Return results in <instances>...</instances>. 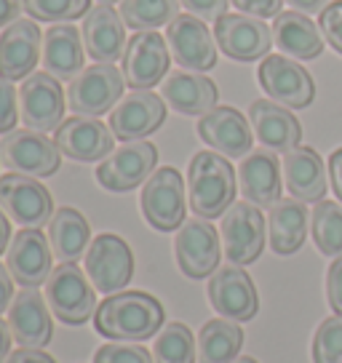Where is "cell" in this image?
I'll list each match as a JSON object with an SVG mask.
<instances>
[{
  "instance_id": "1",
  "label": "cell",
  "mask_w": 342,
  "mask_h": 363,
  "mask_svg": "<svg viewBox=\"0 0 342 363\" xmlns=\"http://www.w3.org/2000/svg\"><path fill=\"white\" fill-rule=\"evenodd\" d=\"M94 326L113 342L150 340L163 326V305L148 291H118L96 307Z\"/></svg>"
},
{
  "instance_id": "2",
  "label": "cell",
  "mask_w": 342,
  "mask_h": 363,
  "mask_svg": "<svg viewBox=\"0 0 342 363\" xmlns=\"http://www.w3.org/2000/svg\"><path fill=\"white\" fill-rule=\"evenodd\" d=\"M187 201L195 216L214 219L236 201V171L219 152H195L187 166Z\"/></svg>"
},
{
  "instance_id": "3",
  "label": "cell",
  "mask_w": 342,
  "mask_h": 363,
  "mask_svg": "<svg viewBox=\"0 0 342 363\" xmlns=\"http://www.w3.org/2000/svg\"><path fill=\"white\" fill-rule=\"evenodd\" d=\"M75 262H62L46 281V302L51 313L67 323L80 326L96 315V289Z\"/></svg>"
},
{
  "instance_id": "4",
  "label": "cell",
  "mask_w": 342,
  "mask_h": 363,
  "mask_svg": "<svg viewBox=\"0 0 342 363\" xmlns=\"http://www.w3.org/2000/svg\"><path fill=\"white\" fill-rule=\"evenodd\" d=\"M86 275L99 294L110 296L123 291L134 278V254L128 243L113 233L96 235L86 251Z\"/></svg>"
},
{
  "instance_id": "5",
  "label": "cell",
  "mask_w": 342,
  "mask_h": 363,
  "mask_svg": "<svg viewBox=\"0 0 342 363\" xmlns=\"http://www.w3.org/2000/svg\"><path fill=\"white\" fill-rule=\"evenodd\" d=\"M142 216L158 233H171L184 225V182L180 171L158 169L142 187Z\"/></svg>"
},
{
  "instance_id": "6",
  "label": "cell",
  "mask_w": 342,
  "mask_h": 363,
  "mask_svg": "<svg viewBox=\"0 0 342 363\" xmlns=\"http://www.w3.org/2000/svg\"><path fill=\"white\" fill-rule=\"evenodd\" d=\"M123 72H118L113 65H92L80 72L75 80H70L67 104L75 115L83 118H99L107 110H113L115 102L123 96Z\"/></svg>"
},
{
  "instance_id": "7",
  "label": "cell",
  "mask_w": 342,
  "mask_h": 363,
  "mask_svg": "<svg viewBox=\"0 0 342 363\" xmlns=\"http://www.w3.org/2000/svg\"><path fill=\"white\" fill-rule=\"evenodd\" d=\"M0 160L6 169L13 174H27V177H51L59 171L62 163V152H59L57 142H51L46 134L40 131H11L3 136L0 142Z\"/></svg>"
},
{
  "instance_id": "8",
  "label": "cell",
  "mask_w": 342,
  "mask_h": 363,
  "mask_svg": "<svg viewBox=\"0 0 342 363\" xmlns=\"http://www.w3.org/2000/svg\"><path fill=\"white\" fill-rule=\"evenodd\" d=\"M222 246H225V257L233 264H251L260 259L265 249V216L249 201H238L233 203L222 214Z\"/></svg>"
},
{
  "instance_id": "9",
  "label": "cell",
  "mask_w": 342,
  "mask_h": 363,
  "mask_svg": "<svg viewBox=\"0 0 342 363\" xmlns=\"http://www.w3.org/2000/svg\"><path fill=\"white\" fill-rule=\"evenodd\" d=\"M158 150L150 142H126L123 147L113 150L96 169V179L110 193H128L155 174Z\"/></svg>"
},
{
  "instance_id": "10",
  "label": "cell",
  "mask_w": 342,
  "mask_h": 363,
  "mask_svg": "<svg viewBox=\"0 0 342 363\" xmlns=\"http://www.w3.org/2000/svg\"><path fill=\"white\" fill-rule=\"evenodd\" d=\"M0 208L19 227H43L54 216L51 193L27 174L0 177Z\"/></svg>"
},
{
  "instance_id": "11",
  "label": "cell",
  "mask_w": 342,
  "mask_h": 363,
  "mask_svg": "<svg viewBox=\"0 0 342 363\" xmlns=\"http://www.w3.org/2000/svg\"><path fill=\"white\" fill-rule=\"evenodd\" d=\"M257 75H260V86L265 89V94L289 110H302L316 99V83L308 69L297 65L294 59L267 54Z\"/></svg>"
},
{
  "instance_id": "12",
  "label": "cell",
  "mask_w": 342,
  "mask_h": 363,
  "mask_svg": "<svg viewBox=\"0 0 342 363\" xmlns=\"http://www.w3.org/2000/svg\"><path fill=\"white\" fill-rule=\"evenodd\" d=\"M22 123L33 131H57L65 123V91L48 72H33L19 89Z\"/></svg>"
},
{
  "instance_id": "13",
  "label": "cell",
  "mask_w": 342,
  "mask_h": 363,
  "mask_svg": "<svg viewBox=\"0 0 342 363\" xmlns=\"http://www.w3.org/2000/svg\"><path fill=\"white\" fill-rule=\"evenodd\" d=\"M166 43L171 59L187 72H206L217 65V45L204 19L193 13H180L171 24H166Z\"/></svg>"
},
{
  "instance_id": "14",
  "label": "cell",
  "mask_w": 342,
  "mask_h": 363,
  "mask_svg": "<svg viewBox=\"0 0 342 363\" xmlns=\"http://www.w3.org/2000/svg\"><path fill=\"white\" fill-rule=\"evenodd\" d=\"M177 264L187 278H209L219 270V233L206 219H187L174 240Z\"/></svg>"
},
{
  "instance_id": "15",
  "label": "cell",
  "mask_w": 342,
  "mask_h": 363,
  "mask_svg": "<svg viewBox=\"0 0 342 363\" xmlns=\"http://www.w3.org/2000/svg\"><path fill=\"white\" fill-rule=\"evenodd\" d=\"M214 40L236 62H257L265 59L273 48V30L246 13H225L214 24Z\"/></svg>"
},
{
  "instance_id": "16",
  "label": "cell",
  "mask_w": 342,
  "mask_h": 363,
  "mask_svg": "<svg viewBox=\"0 0 342 363\" xmlns=\"http://www.w3.org/2000/svg\"><path fill=\"white\" fill-rule=\"evenodd\" d=\"M209 302L228 320H251L260 310V296L249 272L241 264H225L209 278Z\"/></svg>"
},
{
  "instance_id": "17",
  "label": "cell",
  "mask_w": 342,
  "mask_h": 363,
  "mask_svg": "<svg viewBox=\"0 0 342 363\" xmlns=\"http://www.w3.org/2000/svg\"><path fill=\"white\" fill-rule=\"evenodd\" d=\"M51 243L38 227H22L6 251V267L22 289H38L51 275Z\"/></svg>"
},
{
  "instance_id": "18",
  "label": "cell",
  "mask_w": 342,
  "mask_h": 363,
  "mask_svg": "<svg viewBox=\"0 0 342 363\" xmlns=\"http://www.w3.org/2000/svg\"><path fill=\"white\" fill-rule=\"evenodd\" d=\"M169 45L158 33H137L123 51V80L128 89L150 91L169 72Z\"/></svg>"
},
{
  "instance_id": "19",
  "label": "cell",
  "mask_w": 342,
  "mask_h": 363,
  "mask_svg": "<svg viewBox=\"0 0 342 363\" xmlns=\"http://www.w3.org/2000/svg\"><path fill=\"white\" fill-rule=\"evenodd\" d=\"M166 121V102L153 91H131L110 113V131L121 142H142Z\"/></svg>"
},
{
  "instance_id": "20",
  "label": "cell",
  "mask_w": 342,
  "mask_h": 363,
  "mask_svg": "<svg viewBox=\"0 0 342 363\" xmlns=\"http://www.w3.org/2000/svg\"><path fill=\"white\" fill-rule=\"evenodd\" d=\"M54 142L65 158L78 163H96L113 152L115 134L96 118L75 115L54 131Z\"/></svg>"
},
{
  "instance_id": "21",
  "label": "cell",
  "mask_w": 342,
  "mask_h": 363,
  "mask_svg": "<svg viewBox=\"0 0 342 363\" xmlns=\"http://www.w3.org/2000/svg\"><path fill=\"white\" fill-rule=\"evenodd\" d=\"M198 136L225 158H246L251 152V128L236 107H214L198 123Z\"/></svg>"
},
{
  "instance_id": "22",
  "label": "cell",
  "mask_w": 342,
  "mask_h": 363,
  "mask_svg": "<svg viewBox=\"0 0 342 363\" xmlns=\"http://www.w3.org/2000/svg\"><path fill=\"white\" fill-rule=\"evenodd\" d=\"M9 326L19 347H38L43 350L54 337L51 307L35 289H22L13 296L9 307Z\"/></svg>"
},
{
  "instance_id": "23",
  "label": "cell",
  "mask_w": 342,
  "mask_h": 363,
  "mask_svg": "<svg viewBox=\"0 0 342 363\" xmlns=\"http://www.w3.org/2000/svg\"><path fill=\"white\" fill-rule=\"evenodd\" d=\"M40 30L30 19L9 24L0 35V78L27 80L40 59Z\"/></svg>"
},
{
  "instance_id": "24",
  "label": "cell",
  "mask_w": 342,
  "mask_h": 363,
  "mask_svg": "<svg viewBox=\"0 0 342 363\" xmlns=\"http://www.w3.org/2000/svg\"><path fill=\"white\" fill-rule=\"evenodd\" d=\"M238 184L249 203L257 208H273L281 201V163L273 150H254L241 160Z\"/></svg>"
},
{
  "instance_id": "25",
  "label": "cell",
  "mask_w": 342,
  "mask_h": 363,
  "mask_svg": "<svg viewBox=\"0 0 342 363\" xmlns=\"http://www.w3.org/2000/svg\"><path fill=\"white\" fill-rule=\"evenodd\" d=\"M83 43H86V54L96 65H115L118 59H123L126 30L121 13L104 3L92 9L83 24Z\"/></svg>"
},
{
  "instance_id": "26",
  "label": "cell",
  "mask_w": 342,
  "mask_h": 363,
  "mask_svg": "<svg viewBox=\"0 0 342 363\" xmlns=\"http://www.w3.org/2000/svg\"><path fill=\"white\" fill-rule=\"evenodd\" d=\"M249 123L254 128L257 139L273 152H289V150L299 147L302 128H299V121L289 113V107H284V104L267 102V99L251 102Z\"/></svg>"
},
{
  "instance_id": "27",
  "label": "cell",
  "mask_w": 342,
  "mask_h": 363,
  "mask_svg": "<svg viewBox=\"0 0 342 363\" xmlns=\"http://www.w3.org/2000/svg\"><path fill=\"white\" fill-rule=\"evenodd\" d=\"M160 96L163 102L171 104V110L182 115H201L211 113L217 107L219 91L214 86V80H209L201 72H171L169 78L160 86Z\"/></svg>"
},
{
  "instance_id": "28",
  "label": "cell",
  "mask_w": 342,
  "mask_h": 363,
  "mask_svg": "<svg viewBox=\"0 0 342 363\" xmlns=\"http://www.w3.org/2000/svg\"><path fill=\"white\" fill-rule=\"evenodd\" d=\"M284 179L289 193L302 203H321L326 195V169L313 147H294L284 152Z\"/></svg>"
},
{
  "instance_id": "29",
  "label": "cell",
  "mask_w": 342,
  "mask_h": 363,
  "mask_svg": "<svg viewBox=\"0 0 342 363\" xmlns=\"http://www.w3.org/2000/svg\"><path fill=\"white\" fill-rule=\"evenodd\" d=\"M83 48L78 27L51 24L43 35V72L57 80H75L83 72Z\"/></svg>"
},
{
  "instance_id": "30",
  "label": "cell",
  "mask_w": 342,
  "mask_h": 363,
  "mask_svg": "<svg viewBox=\"0 0 342 363\" xmlns=\"http://www.w3.org/2000/svg\"><path fill=\"white\" fill-rule=\"evenodd\" d=\"M267 238L270 249L281 257H289L302 249L308 238V208L297 198H281L267 216Z\"/></svg>"
},
{
  "instance_id": "31",
  "label": "cell",
  "mask_w": 342,
  "mask_h": 363,
  "mask_svg": "<svg viewBox=\"0 0 342 363\" xmlns=\"http://www.w3.org/2000/svg\"><path fill=\"white\" fill-rule=\"evenodd\" d=\"M273 43L292 59H316L324 51V33L305 13L281 11L273 22Z\"/></svg>"
},
{
  "instance_id": "32",
  "label": "cell",
  "mask_w": 342,
  "mask_h": 363,
  "mask_svg": "<svg viewBox=\"0 0 342 363\" xmlns=\"http://www.w3.org/2000/svg\"><path fill=\"white\" fill-rule=\"evenodd\" d=\"M92 240V227L78 208L62 206L48 222V243L59 262H78L86 257V246Z\"/></svg>"
},
{
  "instance_id": "33",
  "label": "cell",
  "mask_w": 342,
  "mask_h": 363,
  "mask_svg": "<svg viewBox=\"0 0 342 363\" xmlns=\"http://www.w3.org/2000/svg\"><path fill=\"white\" fill-rule=\"evenodd\" d=\"M243 347V331L236 320L214 318L198 331V361L201 363H233Z\"/></svg>"
},
{
  "instance_id": "34",
  "label": "cell",
  "mask_w": 342,
  "mask_h": 363,
  "mask_svg": "<svg viewBox=\"0 0 342 363\" xmlns=\"http://www.w3.org/2000/svg\"><path fill=\"white\" fill-rule=\"evenodd\" d=\"M177 0H123L121 3V19L131 30L139 33H155L163 24H171L180 16Z\"/></svg>"
},
{
  "instance_id": "35",
  "label": "cell",
  "mask_w": 342,
  "mask_h": 363,
  "mask_svg": "<svg viewBox=\"0 0 342 363\" xmlns=\"http://www.w3.org/2000/svg\"><path fill=\"white\" fill-rule=\"evenodd\" d=\"M310 233L313 243L326 257H342V203L321 201L310 214Z\"/></svg>"
},
{
  "instance_id": "36",
  "label": "cell",
  "mask_w": 342,
  "mask_h": 363,
  "mask_svg": "<svg viewBox=\"0 0 342 363\" xmlns=\"http://www.w3.org/2000/svg\"><path fill=\"white\" fill-rule=\"evenodd\" d=\"M155 363H195L198 361V340L184 323H166L153 345Z\"/></svg>"
},
{
  "instance_id": "37",
  "label": "cell",
  "mask_w": 342,
  "mask_h": 363,
  "mask_svg": "<svg viewBox=\"0 0 342 363\" xmlns=\"http://www.w3.org/2000/svg\"><path fill=\"white\" fill-rule=\"evenodd\" d=\"M22 6L35 22L67 24L86 16L92 0H22Z\"/></svg>"
},
{
  "instance_id": "38",
  "label": "cell",
  "mask_w": 342,
  "mask_h": 363,
  "mask_svg": "<svg viewBox=\"0 0 342 363\" xmlns=\"http://www.w3.org/2000/svg\"><path fill=\"white\" fill-rule=\"evenodd\" d=\"M313 363H342V315L326 318L313 337Z\"/></svg>"
},
{
  "instance_id": "39",
  "label": "cell",
  "mask_w": 342,
  "mask_h": 363,
  "mask_svg": "<svg viewBox=\"0 0 342 363\" xmlns=\"http://www.w3.org/2000/svg\"><path fill=\"white\" fill-rule=\"evenodd\" d=\"M94 363H155L148 347L131 342H107L94 352Z\"/></svg>"
},
{
  "instance_id": "40",
  "label": "cell",
  "mask_w": 342,
  "mask_h": 363,
  "mask_svg": "<svg viewBox=\"0 0 342 363\" xmlns=\"http://www.w3.org/2000/svg\"><path fill=\"white\" fill-rule=\"evenodd\" d=\"M16 99H19V94L11 80L0 78V134H11L16 128V121H19Z\"/></svg>"
},
{
  "instance_id": "41",
  "label": "cell",
  "mask_w": 342,
  "mask_h": 363,
  "mask_svg": "<svg viewBox=\"0 0 342 363\" xmlns=\"http://www.w3.org/2000/svg\"><path fill=\"white\" fill-rule=\"evenodd\" d=\"M319 24H321L324 38H326V43H329L337 54H342V0L329 3V6L321 11Z\"/></svg>"
},
{
  "instance_id": "42",
  "label": "cell",
  "mask_w": 342,
  "mask_h": 363,
  "mask_svg": "<svg viewBox=\"0 0 342 363\" xmlns=\"http://www.w3.org/2000/svg\"><path fill=\"white\" fill-rule=\"evenodd\" d=\"M180 3H182L193 16L204 19V22H214V24L228 13V6H230V0H180Z\"/></svg>"
},
{
  "instance_id": "43",
  "label": "cell",
  "mask_w": 342,
  "mask_h": 363,
  "mask_svg": "<svg viewBox=\"0 0 342 363\" xmlns=\"http://www.w3.org/2000/svg\"><path fill=\"white\" fill-rule=\"evenodd\" d=\"M326 299L334 315H342V257H337L326 270Z\"/></svg>"
},
{
  "instance_id": "44",
  "label": "cell",
  "mask_w": 342,
  "mask_h": 363,
  "mask_svg": "<svg viewBox=\"0 0 342 363\" xmlns=\"http://www.w3.org/2000/svg\"><path fill=\"white\" fill-rule=\"evenodd\" d=\"M238 11H243L246 16H257V19H267V16H278L281 13V0H230Z\"/></svg>"
},
{
  "instance_id": "45",
  "label": "cell",
  "mask_w": 342,
  "mask_h": 363,
  "mask_svg": "<svg viewBox=\"0 0 342 363\" xmlns=\"http://www.w3.org/2000/svg\"><path fill=\"white\" fill-rule=\"evenodd\" d=\"M6 363H57L48 352L38 350V347H19V350H13Z\"/></svg>"
},
{
  "instance_id": "46",
  "label": "cell",
  "mask_w": 342,
  "mask_h": 363,
  "mask_svg": "<svg viewBox=\"0 0 342 363\" xmlns=\"http://www.w3.org/2000/svg\"><path fill=\"white\" fill-rule=\"evenodd\" d=\"M13 278H11V272H9V267H3L0 264V315L11 307L13 302Z\"/></svg>"
},
{
  "instance_id": "47",
  "label": "cell",
  "mask_w": 342,
  "mask_h": 363,
  "mask_svg": "<svg viewBox=\"0 0 342 363\" xmlns=\"http://www.w3.org/2000/svg\"><path fill=\"white\" fill-rule=\"evenodd\" d=\"M329 177H331V190L342 203V147L334 150L329 158Z\"/></svg>"
},
{
  "instance_id": "48",
  "label": "cell",
  "mask_w": 342,
  "mask_h": 363,
  "mask_svg": "<svg viewBox=\"0 0 342 363\" xmlns=\"http://www.w3.org/2000/svg\"><path fill=\"white\" fill-rule=\"evenodd\" d=\"M19 11H22V0H0V27L16 22Z\"/></svg>"
},
{
  "instance_id": "49",
  "label": "cell",
  "mask_w": 342,
  "mask_h": 363,
  "mask_svg": "<svg viewBox=\"0 0 342 363\" xmlns=\"http://www.w3.org/2000/svg\"><path fill=\"white\" fill-rule=\"evenodd\" d=\"M294 11L305 13V16H313V13H321L326 6H329V0H286Z\"/></svg>"
},
{
  "instance_id": "50",
  "label": "cell",
  "mask_w": 342,
  "mask_h": 363,
  "mask_svg": "<svg viewBox=\"0 0 342 363\" xmlns=\"http://www.w3.org/2000/svg\"><path fill=\"white\" fill-rule=\"evenodd\" d=\"M11 342H13L11 326H9V320L0 318V363H6V358L11 355Z\"/></svg>"
},
{
  "instance_id": "51",
  "label": "cell",
  "mask_w": 342,
  "mask_h": 363,
  "mask_svg": "<svg viewBox=\"0 0 342 363\" xmlns=\"http://www.w3.org/2000/svg\"><path fill=\"white\" fill-rule=\"evenodd\" d=\"M9 240H11V225H9L6 211L0 208V254H3V251H9V246H11Z\"/></svg>"
},
{
  "instance_id": "52",
  "label": "cell",
  "mask_w": 342,
  "mask_h": 363,
  "mask_svg": "<svg viewBox=\"0 0 342 363\" xmlns=\"http://www.w3.org/2000/svg\"><path fill=\"white\" fill-rule=\"evenodd\" d=\"M233 363H257L254 358H249V355H243V358H236Z\"/></svg>"
},
{
  "instance_id": "53",
  "label": "cell",
  "mask_w": 342,
  "mask_h": 363,
  "mask_svg": "<svg viewBox=\"0 0 342 363\" xmlns=\"http://www.w3.org/2000/svg\"><path fill=\"white\" fill-rule=\"evenodd\" d=\"M99 3H104V6H113V3H118V0H99Z\"/></svg>"
}]
</instances>
